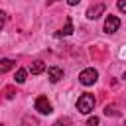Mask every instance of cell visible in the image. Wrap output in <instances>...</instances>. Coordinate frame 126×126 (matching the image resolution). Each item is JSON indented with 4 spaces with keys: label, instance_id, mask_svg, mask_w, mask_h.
I'll return each mask as SVG.
<instances>
[{
    "label": "cell",
    "instance_id": "5b68a950",
    "mask_svg": "<svg viewBox=\"0 0 126 126\" xmlns=\"http://www.w3.org/2000/svg\"><path fill=\"white\" fill-rule=\"evenodd\" d=\"M102 12H104V4L102 2H98V4H94V6H91L89 10H87V20H96V18H100L102 16Z\"/></svg>",
    "mask_w": 126,
    "mask_h": 126
},
{
    "label": "cell",
    "instance_id": "ac0fdd59",
    "mask_svg": "<svg viewBox=\"0 0 126 126\" xmlns=\"http://www.w3.org/2000/svg\"><path fill=\"white\" fill-rule=\"evenodd\" d=\"M49 2H55V0H49Z\"/></svg>",
    "mask_w": 126,
    "mask_h": 126
},
{
    "label": "cell",
    "instance_id": "3957f363",
    "mask_svg": "<svg viewBox=\"0 0 126 126\" xmlns=\"http://www.w3.org/2000/svg\"><path fill=\"white\" fill-rule=\"evenodd\" d=\"M35 110L41 112V114H51V112H53V106H51V102L47 100V96H37V98H35Z\"/></svg>",
    "mask_w": 126,
    "mask_h": 126
},
{
    "label": "cell",
    "instance_id": "2e32d148",
    "mask_svg": "<svg viewBox=\"0 0 126 126\" xmlns=\"http://www.w3.org/2000/svg\"><path fill=\"white\" fill-rule=\"evenodd\" d=\"M116 6H118V10H120V12H124V14H126V0H118V4H116Z\"/></svg>",
    "mask_w": 126,
    "mask_h": 126
},
{
    "label": "cell",
    "instance_id": "9c48e42d",
    "mask_svg": "<svg viewBox=\"0 0 126 126\" xmlns=\"http://www.w3.org/2000/svg\"><path fill=\"white\" fill-rule=\"evenodd\" d=\"M14 67H16V61H14V59H10V57L0 59V73H6V71H10V69H14Z\"/></svg>",
    "mask_w": 126,
    "mask_h": 126
},
{
    "label": "cell",
    "instance_id": "e0dca14e",
    "mask_svg": "<svg viewBox=\"0 0 126 126\" xmlns=\"http://www.w3.org/2000/svg\"><path fill=\"white\" fill-rule=\"evenodd\" d=\"M79 2H81V0H67V4H69V6H77Z\"/></svg>",
    "mask_w": 126,
    "mask_h": 126
},
{
    "label": "cell",
    "instance_id": "ba28073f",
    "mask_svg": "<svg viewBox=\"0 0 126 126\" xmlns=\"http://www.w3.org/2000/svg\"><path fill=\"white\" fill-rule=\"evenodd\" d=\"M71 33H73V22H71V18H67L65 20V28H61L55 35L57 37H63V35H71Z\"/></svg>",
    "mask_w": 126,
    "mask_h": 126
},
{
    "label": "cell",
    "instance_id": "6da1fadb",
    "mask_svg": "<svg viewBox=\"0 0 126 126\" xmlns=\"http://www.w3.org/2000/svg\"><path fill=\"white\" fill-rule=\"evenodd\" d=\"M94 104H96V98H94V94H91V93H83V94L77 98V102H75V106H77V110H79L81 114H91V112L94 110Z\"/></svg>",
    "mask_w": 126,
    "mask_h": 126
},
{
    "label": "cell",
    "instance_id": "30bf717a",
    "mask_svg": "<svg viewBox=\"0 0 126 126\" xmlns=\"http://www.w3.org/2000/svg\"><path fill=\"white\" fill-rule=\"evenodd\" d=\"M26 77H28V71H26V69H18L16 75H14V81H16L18 85H22V83L26 81Z\"/></svg>",
    "mask_w": 126,
    "mask_h": 126
},
{
    "label": "cell",
    "instance_id": "7a4b0ae2",
    "mask_svg": "<svg viewBox=\"0 0 126 126\" xmlns=\"http://www.w3.org/2000/svg\"><path fill=\"white\" fill-rule=\"evenodd\" d=\"M96 79H98V71H96L94 67H87V69H83V71L79 73V83H81V85H85V87L94 85V83H96Z\"/></svg>",
    "mask_w": 126,
    "mask_h": 126
},
{
    "label": "cell",
    "instance_id": "4fadbf2b",
    "mask_svg": "<svg viewBox=\"0 0 126 126\" xmlns=\"http://www.w3.org/2000/svg\"><path fill=\"white\" fill-rule=\"evenodd\" d=\"M104 114H106V116H110V114H112V116H116V114H118V110H116L114 106H110V104H108V106L104 108Z\"/></svg>",
    "mask_w": 126,
    "mask_h": 126
},
{
    "label": "cell",
    "instance_id": "8fae6325",
    "mask_svg": "<svg viewBox=\"0 0 126 126\" xmlns=\"http://www.w3.org/2000/svg\"><path fill=\"white\" fill-rule=\"evenodd\" d=\"M53 126H71V118L69 116H61L59 120L53 122Z\"/></svg>",
    "mask_w": 126,
    "mask_h": 126
},
{
    "label": "cell",
    "instance_id": "8992f818",
    "mask_svg": "<svg viewBox=\"0 0 126 126\" xmlns=\"http://www.w3.org/2000/svg\"><path fill=\"white\" fill-rule=\"evenodd\" d=\"M47 77H49V83H59L61 79H63V69L61 67H57V65H51L49 69H47Z\"/></svg>",
    "mask_w": 126,
    "mask_h": 126
},
{
    "label": "cell",
    "instance_id": "277c9868",
    "mask_svg": "<svg viewBox=\"0 0 126 126\" xmlns=\"http://www.w3.org/2000/svg\"><path fill=\"white\" fill-rule=\"evenodd\" d=\"M118 28H120V20H118V16H106V20H104V33H114V32H118Z\"/></svg>",
    "mask_w": 126,
    "mask_h": 126
},
{
    "label": "cell",
    "instance_id": "5bb4252c",
    "mask_svg": "<svg viewBox=\"0 0 126 126\" xmlns=\"http://www.w3.org/2000/svg\"><path fill=\"white\" fill-rule=\"evenodd\" d=\"M87 126H98V118H96V116H91V118L87 120Z\"/></svg>",
    "mask_w": 126,
    "mask_h": 126
},
{
    "label": "cell",
    "instance_id": "7c38bea8",
    "mask_svg": "<svg viewBox=\"0 0 126 126\" xmlns=\"http://www.w3.org/2000/svg\"><path fill=\"white\" fill-rule=\"evenodd\" d=\"M22 124H24V126H37V118H33V116H24Z\"/></svg>",
    "mask_w": 126,
    "mask_h": 126
},
{
    "label": "cell",
    "instance_id": "9a60e30c",
    "mask_svg": "<svg viewBox=\"0 0 126 126\" xmlns=\"http://www.w3.org/2000/svg\"><path fill=\"white\" fill-rule=\"evenodd\" d=\"M4 24H6V12H4V10H0V32H2Z\"/></svg>",
    "mask_w": 126,
    "mask_h": 126
},
{
    "label": "cell",
    "instance_id": "52a82bcc",
    "mask_svg": "<svg viewBox=\"0 0 126 126\" xmlns=\"http://www.w3.org/2000/svg\"><path fill=\"white\" fill-rule=\"evenodd\" d=\"M45 69H47V67H45V63H43L41 59H37V61H33V63L30 65V69H28V71H30L32 75H41Z\"/></svg>",
    "mask_w": 126,
    "mask_h": 126
}]
</instances>
